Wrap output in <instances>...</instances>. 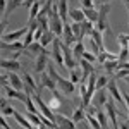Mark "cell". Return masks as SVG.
Returning a JSON list of instances; mask_svg holds the SVG:
<instances>
[{
  "instance_id": "obj_1",
  "label": "cell",
  "mask_w": 129,
  "mask_h": 129,
  "mask_svg": "<svg viewBox=\"0 0 129 129\" xmlns=\"http://www.w3.org/2000/svg\"><path fill=\"white\" fill-rule=\"evenodd\" d=\"M64 21H62V17H60L59 14V7H57V4L52 7V10H50V31L57 36V38H62L64 36Z\"/></svg>"
},
{
  "instance_id": "obj_2",
  "label": "cell",
  "mask_w": 129,
  "mask_h": 129,
  "mask_svg": "<svg viewBox=\"0 0 129 129\" xmlns=\"http://www.w3.org/2000/svg\"><path fill=\"white\" fill-rule=\"evenodd\" d=\"M110 4H100L98 7V21H96V29H100L102 33L107 31L109 35H112V29L109 26V12H110Z\"/></svg>"
},
{
  "instance_id": "obj_3",
  "label": "cell",
  "mask_w": 129,
  "mask_h": 129,
  "mask_svg": "<svg viewBox=\"0 0 129 129\" xmlns=\"http://www.w3.org/2000/svg\"><path fill=\"white\" fill-rule=\"evenodd\" d=\"M107 89H109V95H110L114 100H115L117 103H119L120 107H126V102H124V96H122V91L119 89V86H117L115 79H110V81H109Z\"/></svg>"
},
{
  "instance_id": "obj_4",
  "label": "cell",
  "mask_w": 129,
  "mask_h": 129,
  "mask_svg": "<svg viewBox=\"0 0 129 129\" xmlns=\"http://www.w3.org/2000/svg\"><path fill=\"white\" fill-rule=\"evenodd\" d=\"M28 29H29V24H28V26H24V28H19V29H16V31H10V33H2V41H5V43H10V41H19V38L26 36Z\"/></svg>"
},
{
  "instance_id": "obj_5",
  "label": "cell",
  "mask_w": 129,
  "mask_h": 129,
  "mask_svg": "<svg viewBox=\"0 0 129 129\" xmlns=\"http://www.w3.org/2000/svg\"><path fill=\"white\" fill-rule=\"evenodd\" d=\"M60 48H62V53H64V64H66V69H76V57H74V53H72V50H69V47L66 45V43H60Z\"/></svg>"
},
{
  "instance_id": "obj_6",
  "label": "cell",
  "mask_w": 129,
  "mask_h": 129,
  "mask_svg": "<svg viewBox=\"0 0 129 129\" xmlns=\"http://www.w3.org/2000/svg\"><path fill=\"white\" fill-rule=\"evenodd\" d=\"M19 7H24V0H9V5H7V12L2 16V31L5 33V24H7V16L12 14L14 10H17Z\"/></svg>"
},
{
  "instance_id": "obj_7",
  "label": "cell",
  "mask_w": 129,
  "mask_h": 129,
  "mask_svg": "<svg viewBox=\"0 0 129 129\" xmlns=\"http://www.w3.org/2000/svg\"><path fill=\"white\" fill-rule=\"evenodd\" d=\"M107 100H109V89L103 88V89H96L95 96H93V105L95 109H102L107 105Z\"/></svg>"
},
{
  "instance_id": "obj_8",
  "label": "cell",
  "mask_w": 129,
  "mask_h": 129,
  "mask_svg": "<svg viewBox=\"0 0 129 129\" xmlns=\"http://www.w3.org/2000/svg\"><path fill=\"white\" fill-rule=\"evenodd\" d=\"M48 88L50 91H57V81L50 76L48 72H41L40 74V89Z\"/></svg>"
},
{
  "instance_id": "obj_9",
  "label": "cell",
  "mask_w": 129,
  "mask_h": 129,
  "mask_svg": "<svg viewBox=\"0 0 129 129\" xmlns=\"http://www.w3.org/2000/svg\"><path fill=\"white\" fill-rule=\"evenodd\" d=\"M48 64H50V55H47V53L38 55L36 60H35V72L36 74L45 72V69H48Z\"/></svg>"
},
{
  "instance_id": "obj_10",
  "label": "cell",
  "mask_w": 129,
  "mask_h": 129,
  "mask_svg": "<svg viewBox=\"0 0 129 129\" xmlns=\"http://www.w3.org/2000/svg\"><path fill=\"white\" fill-rule=\"evenodd\" d=\"M55 122H57V126L59 129H76V122L69 117H66L64 114H57L55 115Z\"/></svg>"
},
{
  "instance_id": "obj_11",
  "label": "cell",
  "mask_w": 129,
  "mask_h": 129,
  "mask_svg": "<svg viewBox=\"0 0 129 129\" xmlns=\"http://www.w3.org/2000/svg\"><path fill=\"white\" fill-rule=\"evenodd\" d=\"M2 69L9 71V72H19L21 71V62L17 59H2Z\"/></svg>"
},
{
  "instance_id": "obj_12",
  "label": "cell",
  "mask_w": 129,
  "mask_h": 129,
  "mask_svg": "<svg viewBox=\"0 0 129 129\" xmlns=\"http://www.w3.org/2000/svg\"><path fill=\"white\" fill-rule=\"evenodd\" d=\"M57 86H59L60 91L66 93V95H72L74 89H76V84H74L71 79H66V78H60V79L57 81Z\"/></svg>"
},
{
  "instance_id": "obj_13",
  "label": "cell",
  "mask_w": 129,
  "mask_h": 129,
  "mask_svg": "<svg viewBox=\"0 0 129 129\" xmlns=\"http://www.w3.org/2000/svg\"><path fill=\"white\" fill-rule=\"evenodd\" d=\"M62 38H64V43H66L67 47L74 45V43L78 41V40H76V35H74V31H72V28H71L69 22L64 24V36H62Z\"/></svg>"
},
{
  "instance_id": "obj_14",
  "label": "cell",
  "mask_w": 129,
  "mask_h": 129,
  "mask_svg": "<svg viewBox=\"0 0 129 129\" xmlns=\"http://www.w3.org/2000/svg\"><path fill=\"white\" fill-rule=\"evenodd\" d=\"M9 84L12 86V88L19 89V91H24V88H26V84H24L22 78L17 76V72H9Z\"/></svg>"
},
{
  "instance_id": "obj_15",
  "label": "cell",
  "mask_w": 129,
  "mask_h": 129,
  "mask_svg": "<svg viewBox=\"0 0 129 129\" xmlns=\"http://www.w3.org/2000/svg\"><path fill=\"white\" fill-rule=\"evenodd\" d=\"M21 52L24 50V43L22 41H10V43H5L2 41V52Z\"/></svg>"
},
{
  "instance_id": "obj_16",
  "label": "cell",
  "mask_w": 129,
  "mask_h": 129,
  "mask_svg": "<svg viewBox=\"0 0 129 129\" xmlns=\"http://www.w3.org/2000/svg\"><path fill=\"white\" fill-rule=\"evenodd\" d=\"M26 50H28L29 53H33V55H36V57H38V55H41V53H47V55H50V52L45 48L43 45H41L40 41H35V43H31V45H29V47H28Z\"/></svg>"
},
{
  "instance_id": "obj_17",
  "label": "cell",
  "mask_w": 129,
  "mask_h": 129,
  "mask_svg": "<svg viewBox=\"0 0 129 129\" xmlns=\"http://www.w3.org/2000/svg\"><path fill=\"white\" fill-rule=\"evenodd\" d=\"M57 7H59V14L60 17H62V21L64 22H67V19H69V0H59V4H57Z\"/></svg>"
},
{
  "instance_id": "obj_18",
  "label": "cell",
  "mask_w": 129,
  "mask_h": 129,
  "mask_svg": "<svg viewBox=\"0 0 129 129\" xmlns=\"http://www.w3.org/2000/svg\"><path fill=\"white\" fill-rule=\"evenodd\" d=\"M48 107L52 110H59L62 107V96H60V93L57 91H52V96L48 100Z\"/></svg>"
},
{
  "instance_id": "obj_19",
  "label": "cell",
  "mask_w": 129,
  "mask_h": 129,
  "mask_svg": "<svg viewBox=\"0 0 129 129\" xmlns=\"http://www.w3.org/2000/svg\"><path fill=\"white\" fill-rule=\"evenodd\" d=\"M22 79H24V84H26V86H29L33 91L40 93V84L36 83V79H35V78L31 76L29 72H24V74H22Z\"/></svg>"
},
{
  "instance_id": "obj_20",
  "label": "cell",
  "mask_w": 129,
  "mask_h": 129,
  "mask_svg": "<svg viewBox=\"0 0 129 129\" xmlns=\"http://www.w3.org/2000/svg\"><path fill=\"white\" fill-rule=\"evenodd\" d=\"M69 17L72 19V22H84L86 16H84V10L83 9H71L69 10Z\"/></svg>"
},
{
  "instance_id": "obj_21",
  "label": "cell",
  "mask_w": 129,
  "mask_h": 129,
  "mask_svg": "<svg viewBox=\"0 0 129 129\" xmlns=\"http://www.w3.org/2000/svg\"><path fill=\"white\" fill-rule=\"evenodd\" d=\"M14 120L19 124V126H22L24 129H35V126L29 122V119L26 117V115H22V114H19V112H16V115H14Z\"/></svg>"
},
{
  "instance_id": "obj_22",
  "label": "cell",
  "mask_w": 129,
  "mask_h": 129,
  "mask_svg": "<svg viewBox=\"0 0 129 129\" xmlns=\"http://www.w3.org/2000/svg\"><path fill=\"white\" fill-rule=\"evenodd\" d=\"M43 4H45V2H40V0H38V2H35V5L29 9V21H28V24L36 21V17H38V14H40L41 7H43Z\"/></svg>"
},
{
  "instance_id": "obj_23",
  "label": "cell",
  "mask_w": 129,
  "mask_h": 129,
  "mask_svg": "<svg viewBox=\"0 0 129 129\" xmlns=\"http://www.w3.org/2000/svg\"><path fill=\"white\" fill-rule=\"evenodd\" d=\"M91 38H93V41L102 48V52L107 50V48H105V41H103V35H102V31H100V29H96V26H95V29H93V33H91Z\"/></svg>"
},
{
  "instance_id": "obj_24",
  "label": "cell",
  "mask_w": 129,
  "mask_h": 129,
  "mask_svg": "<svg viewBox=\"0 0 129 129\" xmlns=\"http://www.w3.org/2000/svg\"><path fill=\"white\" fill-rule=\"evenodd\" d=\"M107 60H119V53H112L109 50H103L98 55V62L103 64V62H107Z\"/></svg>"
},
{
  "instance_id": "obj_25",
  "label": "cell",
  "mask_w": 129,
  "mask_h": 129,
  "mask_svg": "<svg viewBox=\"0 0 129 129\" xmlns=\"http://www.w3.org/2000/svg\"><path fill=\"white\" fill-rule=\"evenodd\" d=\"M72 120L78 124V122H81V120H86V109L83 107V105H79L78 109L74 110V114H72Z\"/></svg>"
},
{
  "instance_id": "obj_26",
  "label": "cell",
  "mask_w": 129,
  "mask_h": 129,
  "mask_svg": "<svg viewBox=\"0 0 129 129\" xmlns=\"http://www.w3.org/2000/svg\"><path fill=\"white\" fill-rule=\"evenodd\" d=\"M96 117H98V120H100V126H102V129H110L109 127V115H107V112L105 110H102V109H98V112H96Z\"/></svg>"
},
{
  "instance_id": "obj_27",
  "label": "cell",
  "mask_w": 129,
  "mask_h": 129,
  "mask_svg": "<svg viewBox=\"0 0 129 129\" xmlns=\"http://www.w3.org/2000/svg\"><path fill=\"white\" fill-rule=\"evenodd\" d=\"M86 120H88V124H89V127H91V129H102L98 117H96L95 114L88 112V110H86Z\"/></svg>"
},
{
  "instance_id": "obj_28",
  "label": "cell",
  "mask_w": 129,
  "mask_h": 129,
  "mask_svg": "<svg viewBox=\"0 0 129 129\" xmlns=\"http://www.w3.org/2000/svg\"><path fill=\"white\" fill-rule=\"evenodd\" d=\"M84 52H86V47H84L83 40L76 41V43H74V47H72V53H74V57H76V59H81Z\"/></svg>"
},
{
  "instance_id": "obj_29",
  "label": "cell",
  "mask_w": 129,
  "mask_h": 129,
  "mask_svg": "<svg viewBox=\"0 0 129 129\" xmlns=\"http://www.w3.org/2000/svg\"><path fill=\"white\" fill-rule=\"evenodd\" d=\"M55 38H57V36H55V35H53V33L48 29V31H45V33H43V36H41L40 43L43 45V47H45V48H47L50 43H53V41H55Z\"/></svg>"
},
{
  "instance_id": "obj_30",
  "label": "cell",
  "mask_w": 129,
  "mask_h": 129,
  "mask_svg": "<svg viewBox=\"0 0 129 129\" xmlns=\"http://www.w3.org/2000/svg\"><path fill=\"white\" fill-rule=\"evenodd\" d=\"M69 79L74 83V84H78V83H81V79H83V69H72V71H69Z\"/></svg>"
},
{
  "instance_id": "obj_31",
  "label": "cell",
  "mask_w": 129,
  "mask_h": 129,
  "mask_svg": "<svg viewBox=\"0 0 129 129\" xmlns=\"http://www.w3.org/2000/svg\"><path fill=\"white\" fill-rule=\"evenodd\" d=\"M83 10H84L86 19L96 24V21H98V9H96V7H93V9H83Z\"/></svg>"
},
{
  "instance_id": "obj_32",
  "label": "cell",
  "mask_w": 129,
  "mask_h": 129,
  "mask_svg": "<svg viewBox=\"0 0 129 129\" xmlns=\"http://www.w3.org/2000/svg\"><path fill=\"white\" fill-rule=\"evenodd\" d=\"M103 69L107 71V74H112L114 71H119V60H107V62H103Z\"/></svg>"
},
{
  "instance_id": "obj_33",
  "label": "cell",
  "mask_w": 129,
  "mask_h": 129,
  "mask_svg": "<svg viewBox=\"0 0 129 129\" xmlns=\"http://www.w3.org/2000/svg\"><path fill=\"white\" fill-rule=\"evenodd\" d=\"M71 28H72V31H74L78 41H81L83 38H84V35H83V24H81V22H71Z\"/></svg>"
},
{
  "instance_id": "obj_34",
  "label": "cell",
  "mask_w": 129,
  "mask_h": 129,
  "mask_svg": "<svg viewBox=\"0 0 129 129\" xmlns=\"http://www.w3.org/2000/svg\"><path fill=\"white\" fill-rule=\"evenodd\" d=\"M117 43H119L120 48H129V35L120 33L119 36H117Z\"/></svg>"
},
{
  "instance_id": "obj_35",
  "label": "cell",
  "mask_w": 129,
  "mask_h": 129,
  "mask_svg": "<svg viewBox=\"0 0 129 129\" xmlns=\"http://www.w3.org/2000/svg\"><path fill=\"white\" fill-rule=\"evenodd\" d=\"M81 24H83V35H84V36H86V35L91 36V33H93V29H95V26H93L95 22H91V21L86 19L84 22H81Z\"/></svg>"
},
{
  "instance_id": "obj_36",
  "label": "cell",
  "mask_w": 129,
  "mask_h": 129,
  "mask_svg": "<svg viewBox=\"0 0 129 129\" xmlns=\"http://www.w3.org/2000/svg\"><path fill=\"white\" fill-rule=\"evenodd\" d=\"M2 115H4V117H14V115H16V112H17V110L14 109V105H5V107H2Z\"/></svg>"
},
{
  "instance_id": "obj_37",
  "label": "cell",
  "mask_w": 129,
  "mask_h": 129,
  "mask_svg": "<svg viewBox=\"0 0 129 129\" xmlns=\"http://www.w3.org/2000/svg\"><path fill=\"white\" fill-rule=\"evenodd\" d=\"M109 78L107 76H98V79H96V89H103L107 88V84H109Z\"/></svg>"
},
{
  "instance_id": "obj_38",
  "label": "cell",
  "mask_w": 129,
  "mask_h": 129,
  "mask_svg": "<svg viewBox=\"0 0 129 129\" xmlns=\"http://www.w3.org/2000/svg\"><path fill=\"white\" fill-rule=\"evenodd\" d=\"M81 59L88 60V62H91V64H95V62H98V55H95V53H91V52H84Z\"/></svg>"
},
{
  "instance_id": "obj_39",
  "label": "cell",
  "mask_w": 129,
  "mask_h": 129,
  "mask_svg": "<svg viewBox=\"0 0 129 129\" xmlns=\"http://www.w3.org/2000/svg\"><path fill=\"white\" fill-rule=\"evenodd\" d=\"M129 57V48H120L119 52V62H127Z\"/></svg>"
},
{
  "instance_id": "obj_40",
  "label": "cell",
  "mask_w": 129,
  "mask_h": 129,
  "mask_svg": "<svg viewBox=\"0 0 129 129\" xmlns=\"http://www.w3.org/2000/svg\"><path fill=\"white\" fill-rule=\"evenodd\" d=\"M81 9H93L95 7V0H81Z\"/></svg>"
},
{
  "instance_id": "obj_41",
  "label": "cell",
  "mask_w": 129,
  "mask_h": 129,
  "mask_svg": "<svg viewBox=\"0 0 129 129\" xmlns=\"http://www.w3.org/2000/svg\"><path fill=\"white\" fill-rule=\"evenodd\" d=\"M79 93H81V98L86 96V93H88V84L86 83H79Z\"/></svg>"
},
{
  "instance_id": "obj_42",
  "label": "cell",
  "mask_w": 129,
  "mask_h": 129,
  "mask_svg": "<svg viewBox=\"0 0 129 129\" xmlns=\"http://www.w3.org/2000/svg\"><path fill=\"white\" fill-rule=\"evenodd\" d=\"M122 96H124V102H126V110H127V117H129V93L127 91H122Z\"/></svg>"
},
{
  "instance_id": "obj_43",
  "label": "cell",
  "mask_w": 129,
  "mask_h": 129,
  "mask_svg": "<svg viewBox=\"0 0 129 129\" xmlns=\"http://www.w3.org/2000/svg\"><path fill=\"white\" fill-rule=\"evenodd\" d=\"M0 124H2V129H12V127H10V124L5 120V117H4V115L0 117Z\"/></svg>"
},
{
  "instance_id": "obj_44",
  "label": "cell",
  "mask_w": 129,
  "mask_h": 129,
  "mask_svg": "<svg viewBox=\"0 0 129 129\" xmlns=\"http://www.w3.org/2000/svg\"><path fill=\"white\" fill-rule=\"evenodd\" d=\"M35 2H38V0H24V9L29 10L33 5H35Z\"/></svg>"
},
{
  "instance_id": "obj_45",
  "label": "cell",
  "mask_w": 129,
  "mask_h": 129,
  "mask_svg": "<svg viewBox=\"0 0 129 129\" xmlns=\"http://www.w3.org/2000/svg\"><path fill=\"white\" fill-rule=\"evenodd\" d=\"M119 127H120V129H129V122H126V120H120V122H119Z\"/></svg>"
},
{
  "instance_id": "obj_46",
  "label": "cell",
  "mask_w": 129,
  "mask_h": 129,
  "mask_svg": "<svg viewBox=\"0 0 129 129\" xmlns=\"http://www.w3.org/2000/svg\"><path fill=\"white\" fill-rule=\"evenodd\" d=\"M124 2V5H126V9H127V12H129V0H122Z\"/></svg>"
},
{
  "instance_id": "obj_47",
  "label": "cell",
  "mask_w": 129,
  "mask_h": 129,
  "mask_svg": "<svg viewBox=\"0 0 129 129\" xmlns=\"http://www.w3.org/2000/svg\"><path fill=\"white\" fill-rule=\"evenodd\" d=\"M100 4H110V0H98Z\"/></svg>"
},
{
  "instance_id": "obj_48",
  "label": "cell",
  "mask_w": 129,
  "mask_h": 129,
  "mask_svg": "<svg viewBox=\"0 0 129 129\" xmlns=\"http://www.w3.org/2000/svg\"><path fill=\"white\" fill-rule=\"evenodd\" d=\"M124 81H126V83L129 84V76H126V78H124Z\"/></svg>"
}]
</instances>
